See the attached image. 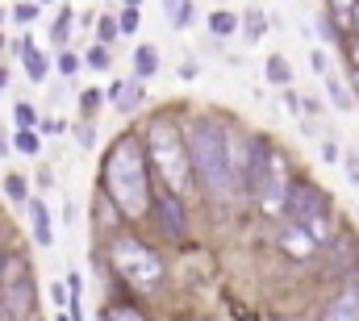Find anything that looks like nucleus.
I'll return each instance as SVG.
<instances>
[{
  "label": "nucleus",
  "mask_w": 359,
  "mask_h": 321,
  "mask_svg": "<svg viewBox=\"0 0 359 321\" xmlns=\"http://www.w3.org/2000/svg\"><path fill=\"white\" fill-rule=\"evenodd\" d=\"M100 104H104V92H100V88H84V92H80V113H84L88 121L100 113Z\"/></svg>",
  "instance_id": "aec40b11"
},
{
  "label": "nucleus",
  "mask_w": 359,
  "mask_h": 321,
  "mask_svg": "<svg viewBox=\"0 0 359 321\" xmlns=\"http://www.w3.org/2000/svg\"><path fill=\"white\" fill-rule=\"evenodd\" d=\"M180 200H184V196H176L172 188H168V192L155 200V209H159V221L168 226V234H172V238H180V234H184V209H180Z\"/></svg>",
  "instance_id": "1a4fd4ad"
},
{
  "label": "nucleus",
  "mask_w": 359,
  "mask_h": 321,
  "mask_svg": "<svg viewBox=\"0 0 359 321\" xmlns=\"http://www.w3.org/2000/svg\"><path fill=\"white\" fill-rule=\"evenodd\" d=\"M84 63H88L92 71H109V63H113V59H109V50H104V42H100V46H92L88 55H84Z\"/></svg>",
  "instance_id": "bb28decb"
},
{
  "label": "nucleus",
  "mask_w": 359,
  "mask_h": 321,
  "mask_svg": "<svg viewBox=\"0 0 359 321\" xmlns=\"http://www.w3.org/2000/svg\"><path fill=\"white\" fill-rule=\"evenodd\" d=\"M34 267L21 254H8L0 263V317H34Z\"/></svg>",
  "instance_id": "423d86ee"
},
{
  "label": "nucleus",
  "mask_w": 359,
  "mask_h": 321,
  "mask_svg": "<svg viewBox=\"0 0 359 321\" xmlns=\"http://www.w3.org/2000/svg\"><path fill=\"white\" fill-rule=\"evenodd\" d=\"M13 121H17L21 130H34V125H42L38 109H34V104H25V100H21V104H13Z\"/></svg>",
  "instance_id": "412c9836"
},
{
  "label": "nucleus",
  "mask_w": 359,
  "mask_h": 321,
  "mask_svg": "<svg viewBox=\"0 0 359 321\" xmlns=\"http://www.w3.org/2000/svg\"><path fill=\"white\" fill-rule=\"evenodd\" d=\"M13 146H17L21 155H38V134H34V130H21V134L13 138Z\"/></svg>",
  "instance_id": "cd10ccee"
},
{
  "label": "nucleus",
  "mask_w": 359,
  "mask_h": 321,
  "mask_svg": "<svg viewBox=\"0 0 359 321\" xmlns=\"http://www.w3.org/2000/svg\"><path fill=\"white\" fill-rule=\"evenodd\" d=\"M42 130H46V134H63V121H59V117H46Z\"/></svg>",
  "instance_id": "f704fd0d"
},
{
  "label": "nucleus",
  "mask_w": 359,
  "mask_h": 321,
  "mask_svg": "<svg viewBox=\"0 0 359 321\" xmlns=\"http://www.w3.org/2000/svg\"><path fill=\"white\" fill-rule=\"evenodd\" d=\"M38 4H50V0H38Z\"/></svg>",
  "instance_id": "c03bdc74"
},
{
  "label": "nucleus",
  "mask_w": 359,
  "mask_h": 321,
  "mask_svg": "<svg viewBox=\"0 0 359 321\" xmlns=\"http://www.w3.org/2000/svg\"><path fill=\"white\" fill-rule=\"evenodd\" d=\"M280 246H284L292 259H309L318 242H313V234H309L305 226H297V221H292V226H284V230H280Z\"/></svg>",
  "instance_id": "6e6552de"
},
{
  "label": "nucleus",
  "mask_w": 359,
  "mask_h": 321,
  "mask_svg": "<svg viewBox=\"0 0 359 321\" xmlns=\"http://www.w3.org/2000/svg\"><path fill=\"white\" fill-rule=\"evenodd\" d=\"M121 4H142V0H121Z\"/></svg>",
  "instance_id": "a19ab883"
},
{
  "label": "nucleus",
  "mask_w": 359,
  "mask_h": 321,
  "mask_svg": "<svg viewBox=\"0 0 359 321\" xmlns=\"http://www.w3.org/2000/svg\"><path fill=\"white\" fill-rule=\"evenodd\" d=\"M188 155L196 175L209 184L213 196H234L238 192V171H234V134H226L217 121H192L188 125Z\"/></svg>",
  "instance_id": "f03ea898"
},
{
  "label": "nucleus",
  "mask_w": 359,
  "mask_h": 321,
  "mask_svg": "<svg viewBox=\"0 0 359 321\" xmlns=\"http://www.w3.org/2000/svg\"><path fill=\"white\" fill-rule=\"evenodd\" d=\"M351 29H359V0H355V25H351Z\"/></svg>",
  "instance_id": "ea45409f"
},
{
  "label": "nucleus",
  "mask_w": 359,
  "mask_h": 321,
  "mask_svg": "<svg viewBox=\"0 0 359 321\" xmlns=\"http://www.w3.org/2000/svg\"><path fill=\"white\" fill-rule=\"evenodd\" d=\"M67 296H72V292H63V280H59V284H50V301H55L59 309H63V301H67Z\"/></svg>",
  "instance_id": "72a5a7b5"
},
{
  "label": "nucleus",
  "mask_w": 359,
  "mask_h": 321,
  "mask_svg": "<svg viewBox=\"0 0 359 321\" xmlns=\"http://www.w3.org/2000/svg\"><path fill=\"white\" fill-rule=\"evenodd\" d=\"M351 59H355V67H359V42H355V50H351Z\"/></svg>",
  "instance_id": "58836bf2"
},
{
  "label": "nucleus",
  "mask_w": 359,
  "mask_h": 321,
  "mask_svg": "<svg viewBox=\"0 0 359 321\" xmlns=\"http://www.w3.org/2000/svg\"><path fill=\"white\" fill-rule=\"evenodd\" d=\"M138 25H142V13H138V4H126V13L117 17V29H121V34H138Z\"/></svg>",
  "instance_id": "b1692460"
},
{
  "label": "nucleus",
  "mask_w": 359,
  "mask_h": 321,
  "mask_svg": "<svg viewBox=\"0 0 359 321\" xmlns=\"http://www.w3.org/2000/svg\"><path fill=\"white\" fill-rule=\"evenodd\" d=\"M330 13H334V25H343V29L355 25V0H330Z\"/></svg>",
  "instance_id": "6ab92c4d"
},
{
  "label": "nucleus",
  "mask_w": 359,
  "mask_h": 321,
  "mask_svg": "<svg viewBox=\"0 0 359 321\" xmlns=\"http://www.w3.org/2000/svg\"><path fill=\"white\" fill-rule=\"evenodd\" d=\"M347 175H351V184H359V155L355 151H347Z\"/></svg>",
  "instance_id": "473e14b6"
},
{
  "label": "nucleus",
  "mask_w": 359,
  "mask_h": 321,
  "mask_svg": "<svg viewBox=\"0 0 359 321\" xmlns=\"http://www.w3.org/2000/svg\"><path fill=\"white\" fill-rule=\"evenodd\" d=\"M326 317L330 321H359V284H347L330 305H326Z\"/></svg>",
  "instance_id": "9d476101"
},
{
  "label": "nucleus",
  "mask_w": 359,
  "mask_h": 321,
  "mask_svg": "<svg viewBox=\"0 0 359 321\" xmlns=\"http://www.w3.org/2000/svg\"><path fill=\"white\" fill-rule=\"evenodd\" d=\"M147 146H151V159L159 167L163 184H168L176 196H188V184H192V155H188V146H184L180 125L155 117V121L147 125Z\"/></svg>",
  "instance_id": "7ed1b4c3"
},
{
  "label": "nucleus",
  "mask_w": 359,
  "mask_h": 321,
  "mask_svg": "<svg viewBox=\"0 0 359 321\" xmlns=\"http://www.w3.org/2000/svg\"><path fill=\"white\" fill-rule=\"evenodd\" d=\"M284 213H288V221H309V217L330 213V200L313 184H292L288 188V200H284Z\"/></svg>",
  "instance_id": "0eeeda50"
},
{
  "label": "nucleus",
  "mask_w": 359,
  "mask_h": 321,
  "mask_svg": "<svg viewBox=\"0 0 359 321\" xmlns=\"http://www.w3.org/2000/svg\"><path fill=\"white\" fill-rule=\"evenodd\" d=\"M109 259H113V271H117L130 288H138V292H155V288L163 284V259H159L147 242L113 238Z\"/></svg>",
  "instance_id": "39448f33"
},
{
  "label": "nucleus",
  "mask_w": 359,
  "mask_h": 321,
  "mask_svg": "<svg viewBox=\"0 0 359 321\" xmlns=\"http://www.w3.org/2000/svg\"><path fill=\"white\" fill-rule=\"evenodd\" d=\"M155 71H159V50H155V46H138V50H134V76L147 80V76H155Z\"/></svg>",
  "instance_id": "2eb2a0df"
},
{
  "label": "nucleus",
  "mask_w": 359,
  "mask_h": 321,
  "mask_svg": "<svg viewBox=\"0 0 359 321\" xmlns=\"http://www.w3.org/2000/svg\"><path fill=\"white\" fill-rule=\"evenodd\" d=\"M309 67H313L318 76H326V71H330V63H326V55H322V50H313V55H309Z\"/></svg>",
  "instance_id": "7c9ffc66"
},
{
  "label": "nucleus",
  "mask_w": 359,
  "mask_h": 321,
  "mask_svg": "<svg viewBox=\"0 0 359 321\" xmlns=\"http://www.w3.org/2000/svg\"><path fill=\"white\" fill-rule=\"evenodd\" d=\"M355 88H359V67H355Z\"/></svg>",
  "instance_id": "79ce46f5"
},
{
  "label": "nucleus",
  "mask_w": 359,
  "mask_h": 321,
  "mask_svg": "<svg viewBox=\"0 0 359 321\" xmlns=\"http://www.w3.org/2000/svg\"><path fill=\"white\" fill-rule=\"evenodd\" d=\"M264 34H268V17H264L259 8H251V13H247V42H259Z\"/></svg>",
  "instance_id": "5701e85b"
},
{
  "label": "nucleus",
  "mask_w": 359,
  "mask_h": 321,
  "mask_svg": "<svg viewBox=\"0 0 359 321\" xmlns=\"http://www.w3.org/2000/svg\"><path fill=\"white\" fill-rule=\"evenodd\" d=\"M4 88H8V71H4V67H0V92H4Z\"/></svg>",
  "instance_id": "4c0bfd02"
},
{
  "label": "nucleus",
  "mask_w": 359,
  "mask_h": 321,
  "mask_svg": "<svg viewBox=\"0 0 359 321\" xmlns=\"http://www.w3.org/2000/svg\"><path fill=\"white\" fill-rule=\"evenodd\" d=\"M264 76H268L271 83H288V80H292V71H288L284 55H271V59H268V67H264Z\"/></svg>",
  "instance_id": "4be33fe9"
},
{
  "label": "nucleus",
  "mask_w": 359,
  "mask_h": 321,
  "mask_svg": "<svg viewBox=\"0 0 359 321\" xmlns=\"http://www.w3.org/2000/svg\"><path fill=\"white\" fill-rule=\"evenodd\" d=\"M209 29H213L217 38H230V34L238 29V17L226 13V8H217V13H209Z\"/></svg>",
  "instance_id": "f3484780"
},
{
  "label": "nucleus",
  "mask_w": 359,
  "mask_h": 321,
  "mask_svg": "<svg viewBox=\"0 0 359 321\" xmlns=\"http://www.w3.org/2000/svg\"><path fill=\"white\" fill-rule=\"evenodd\" d=\"M4 196H8V200H17V205H25V196H29L25 179H21V175H8V179H4Z\"/></svg>",
  "instance_id": "a878e982"
},
{
  "label": "nucleus",
  "mask_w": 359,
  "mask_h": 321,
  "mask_svg": "<svg viewBox=\"0 0 359 321\" xmlns=\"http://www.w3.org/2000/svg\"><path fill=\"white\" fill-rule=\"evenodd\" d=\"M322 155H326V163H334V159H339V146H334V142H326V146H322Z\"/></svg>",
  "instance_id": "c9c22d12"
},
{
  "label": "nucleus",
  "mask_w": 359,
  "mask_h": 321,
  "mask_svg": "<svg viewBox=\"0 0 359 321\" xmlns=\"http://www.w3.org/2000/svg\"><path fill=\"white\" fill-rule=\"evenodd\" d=\"M109 96H113V104H117L121 113H130V109H138V104H142V80L113 83V88H109Z\"/></svg>",
  "instance_id": "f8f14e48"
},
{
  "label": "nucleus",
  "mask_w": 359,
  "mask_h": 321,
  "mask_svg": "<svg viewBox=\"0 0 359 321\" xmlns=\"http://www.w3.org/2000/svg\"><path fill=\"white\" fill-rule=\"evenodd\" d=\"M8 151H13V142H8V138L0 134V155H8Z\"/></svg>",
  "instance_id": "e433bc0d"
},
{
  "label": "nucleus",
  "mask_w": 359,
  "mask_h": 321,
  "mask_svg": "<svg viewBox=\"0 0 359 321\" xmlns=\"http://www.w3.org/2000/svg\"><path fill=\"white\" fill-rule=\"evenodd\" d=\"M21 59H25V76H29V80H34V83L46 80L50 63H46L42 55H38V46H34V42H21Z\"/></svg>",
  "instance_id": "ddd939ff"
},
{
  "label": "nucleus",
  "mask_w": 359,
  "mask_h": 321,
  "mask_svg": "<svg viewBox=\"0 0 359 321\" xmlns=\"http://www.w3.org/2000/svg\"><path fill=\"white\" fill-rule=\"evenodd\" d=\"M0 25H4V8H0Z\"/></svg>",
  "instance_id": "37998d69"
},
{
  "label": "nucleus",
  "mask_w": 359,
  "mask_h": 321,
  "mask_svg": "<svg viewBox=\"0 0 359 321\" xmlns=\"http://www.w3.org/2000/svg\"><path fill=\"white\" fill-rule=\"evenodd\" d=\"M29 230H34V242L38 246H50L55 242V230H50V213L42 200H29Z\"/></svg>",
  "instance_id": "9b49d317"
},
{
  "label": "nucleus",
  "mask_w": 359,
  "mask_h": 321,
  "mask_svg": "<svg viewBox=\"0 0 359 321\" xmlns=\"http://www.w3.org/2000/svg\"><path fill=\"white\" fill-rule=\"evenodd\" d=\"M104 317H147V313H142L138 305H109Z\"/></svg>",
  "instance_id": "c756f323"
},
{
  "label": "nucleus",
  "mask_w": 359,
  "mask_h": 321,
  "mask_svg": "<svg viewBox=\"0 0 359 321\" xmlns=\"http://www.w3.org/2000/svg\"><path fill=\"white\" fill-rule=\"evenodd\" d=\"M322 80H326V92H330V104H334L339 113H351V104H355V100H351V92H347V83L339 80L334 71H326Z\"/></svg>",
  "instance_id": "4468645a"
},
{
  "label": "nucleus",
  "mask_w": 359,
  "mask_h": 321,
  "mask_svg": "<svg viewBox=\"0 0 359 321\" xmlns=\"http://www.w3.org/2000/svg\"><path fill=\"white\" fill-rule=\"evenodd\" d=\"M13 21H21V25H29V21H38V0H21V4H13V13H8Z\"/></svg>",
  "instance_id": "393cba45"
},
{
  "label": "nucleus",
  "mask_w": 359,
  "mask_h": 321,
  "mask_svg": "<svg viewBox=\"0 0 359 321\" xmlns=\"http://www.w3.org/2000/svg\"><path fill=\"white\" fill-rule=\"evenodd\" d=\"M80 63H84V59H80V55H72V50H67V46H63V55H59V59H55V67H59V71H63V76H76V67H80Z\"/></svg>",
  "instance_id": "c85d7f7f"
},
{
  "label": "nucleus",
  "mask_w": 359,
  "mask_h": 321,
  "mask_svg": "<svg viewBox=\"0 0 359 321\" xmlns=\"http://www.w3.org/2000/svg\"><path fill=\"white\" fill-rule=\"evenodd\" d=\"M163 13H168V21L184 29L188 21H192V0H163Z\"/></svg>",
  "instance_id": "dca6fc26"
},
{
  "label": "nucleus",
  "mask_w": 359,
  "mask_h": 321,
  "mask_svg": "<svg viewBox=\"0 0 359 321\" xmlns=\"http://www.w3.org/2000/svg\"><path fill=\"white\" fill-rule=\"evenodd\" d=\"M104 192L126 217H142L151 209V184H147V155L138 138L121 134L104 155Z\"/></svg>",
  "instance_id": "f257e3e1"
},
{
  "label": "nucleus",
  "mask_w": 359,
  "mask_h": 321,
  "mask_svg": "<svg viewBox=\"0 0 359 321\" xmlns=\"http://www.w3.org/2000/svg\"><path fill=\"white\" fill-rule=\"evenodd\" d=\"M67 38H72V8H63L55 17V25H50V42L55 46H67Z\"/></svg>",
  "instance_id": "a211bd4d"
},
{
  "label": "nucleus",
  "mask_w": 359,
  "mask_h": 321,
  "mask_svg": "<svg viewBox=\"0 0 359 321\" xmlns=\"http://www.w3.org/2000/svg\"><path fill=\"white\" fill-rule=\"evenodd\" d=\"M0 46H4V38H0Z\"/></svg>",
  "instance_id": "a18cd8bd"
},
{
  "label": "nucleus",
  "mask_w": 359,
  "mask_h": 321,
  "mask_svg": "<svg viewBox=\"0 0 359 321\" xmlns=\"http://www.w3.org/2000/svg\"><path fill=\"white\" fill-rule=\"evenodd\" d=\"M247 184H251V196L264 205V213H284V200H288V159L268 151L259 138H251V171H247Z\"/></svg>",
  "instance_id": "20e7f679"
},
{
  "label": "nucleus",
  "mask_w": 359,
  "mask_h": 321,
  "mask_svg": "<svg viewBox=\"0 0 359 321\" xmlns=\"http://www.w3.org/2000/svg\"><path fill=\"white\" fill-rule=\"evenodd\" d=\"M113 34H121V29H117V21H113V17H104V21H100V42H109Z\"/></svg>",
  "instance_id": "2f4dec72"
}]
</instances>
